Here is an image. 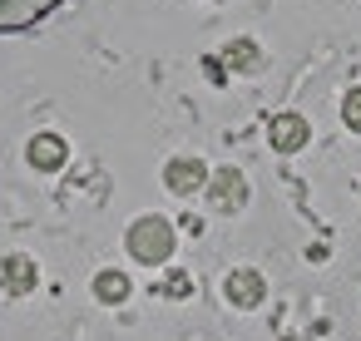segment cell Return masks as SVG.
Wrapping results in <instances>:
<instances>
[{
	"mask_svg": "<svg viewBox=\"0 0 361 341\" xmlns=\"http://www.w3.org/2000/svg\"><path fill=\"white\" fill-rule=\"evenodd\" d=\"M25 159H30V168H40V173H55V168H65V159H70V144H65L60 134H35V139L25 144Z\"/></svg>",
	"mask_w": 361,
	"mask_h": 341,
	"instance_id": "cell-6",
	"label": "cell"
},
{
	"mask_svg": "<svg viewBox=\"0 0 361 341\" xmlns=\"http://www.w3.org/2000/svg\"><path fill=\"white\" fill-rule=\"evenodd\" d=\"M164 183H169V193L193 198V193H203V188H208V168H203V159H198V154H178V159H169V163H164Z\"/></svg>",
	"mask_w": 361,
	"mask_h": 341,
	"instance_id": "cell-3",
	"label": "cell"
},
{
	"mask_svg": "<svg viewBox=\"0 0 361 341\" xmlns=\"http://www.w3.org/2000/svg\"><path fill=\"white\" fill-rule=\"evenodd\" d=\"M208 208L213 213H238L243 203H247V178H243V168H218V173H208Z\"/></svg>",
	"mask_w": 361,
	"mask_h": 341,
	"instance_id": "cell-2",
	"label": "cell"
},
{
	"mask_svg": "<svg viewBox=\"0 0 361 341\" xmlns=\"http://www.w3.org/2000/svg\"><path fill=\"white\" fill-rule=\"evenodd\" d=\"M35 282H40V267H35V257L16 252V257H6V262H0V287H6L11 297H25V292H35Z\"/></svg>",
	"mask_w": 361,
	"mask_h": 341,
	"instance_id": "cell-7",
	"label": "cell"
},
{
	"mask_svg": "<svg viewBox=\"0 0 361 341\" xmlns=\"http://www.w3.org/2000/svg\"><path fill=\"white\" fill-rule=\"evenodd\" d=\"M223 297H228L233 306H257V302L267 297V277L252 272V267H233V272L223 277Z\"/></svg>",
	"mask_w": 361,
	"mask_h": 341,
	"instance_id": "cell-5",
	"label": "cell"
},
{
	"mask_svg": "<svg viewBox=\"0 0 361 341\" xmlns=\"http://www.w3.org/2000/svg\"><path fill=\"white\" fill-rule=\"evenodd\" d=\"M124 242H129V257H134V262H144V267H159V262H169V257H173V247H178V237H173V223H169V218H159V213H149V218H134Z\"/></svg>",
	"mask_w": 361,
	"mask_h": 341,
	"instance_id": "cell-1",
	"label": "cell"
},
{
	"mask_svg": "<svg viewBox=\"0 0 361 341\" xmlns=\"http://www.w3.org/2000/svg\"><path fill=\"white\" fill-rule=\"evenodd\" d=\"M94 297H99L104 306H119V302H129V277H124L119 267H104V272L94 277Z\"/></svg>",
	"mask_w": 361,
	"mask_h": 341,
	"instance_id": "cell-8",
	"label": "cell"
},
{
	"mask_svg": "<svg viewBox=\"0 0 361 341\" xmlns=\"http://www.w3.org/2000/svg\"><path fill=\"white\" fill-rule=\"evenodd\" d=\"M164 297H178V302L193 297V277H188V272H169V277H164Z\"/></svg>",
	"mask_w": 361,
	"mask_h": 341,
	"instance_id": "cell-11",
	"label": "cell"
},
{
	"mask_svg": "<svg viewBox=\"0 0 361 341\" xmlns=\"http://www.w3.org/2000/svg\"><path fill=\"white\" fill-rule=\"evenodd\" d=\"M223 65H228V70H257V65H262V55H257V45H252V40H233V45L223 50Z\"/></svg>",
	"mask_w": 361,
	"mask_h": 341,
	"instance_id": "cell-9",
	"label": "cell"
},
{
	"mask_svg": "<svg viewBox=\"0 0 361 341\" xmlns=\"http://www.w3.org/2000/svg\"><path fill=\"white\" fill-rule=\"evenodd\" d=\"M307 139H312V124H307L302 114H277V119H267V144H272L277 154H297V149H307Z\"/></svg>",
	"mask_w": 361,
	"mask_h": 341,
	"instance_id": "cell-4",
	"label": "cell"
},
{
	"mask_svg": "<svg viewBox=\"0 0 361 341\" xmlns=\"http://www.w3.org/2000/svg\"><path fill=\"white\" fill-rule=\"evenodd\" d=\"M341 124H346L351 134H361V89H346V99H341Z\"/></svg>",
	"mask_w": 361,
	"mask_h": 341,
	"instance_id": "cell-10",
	"label": "cell"
}]
</instances>
